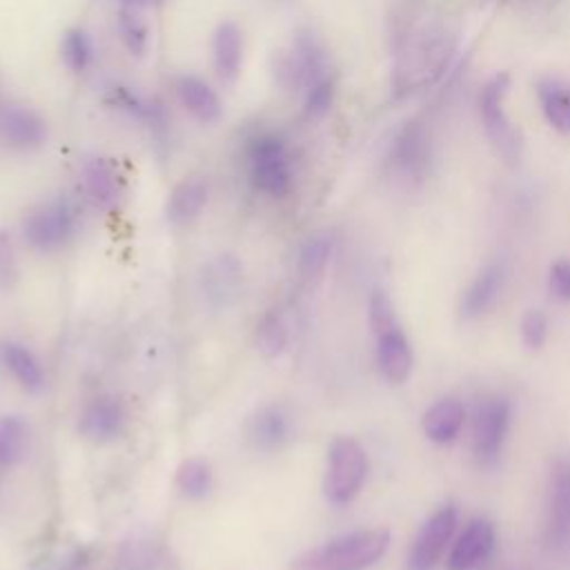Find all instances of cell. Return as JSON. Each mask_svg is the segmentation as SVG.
I'll use <instances>...</instances> for the list:
<instances>
[{"mask_svg":"<svg viewBox=\"0 0 570 570\" xmlns=\"http://www.w3.org/2000/svg\"><path fill=\"white\" fill-rule=\"evenodd\" d=\"M456 27L448 16L434 9L412 13L396 38V94L410 96L432 87L450 67L456 51Z\"/></svg>","mask_w":570,"mask_h":570,"instance_id":"6da1fadb","label":"cell"},{"mask_svg":"<svg viewBox=\"0 0 570 570\" xmlns=\"http://www.w3.org/2000/svg\"><path fill=\"white\" fill-rule=\"evenodd\" d=\"M390 546V530L367 528L338 534L292 559V570H365Z\"/></svg>","mask_w":570,"mask_h":570,"instance_id":"7a4b0ae2","label":"cell"},{"mask_svg":"<svg viewBox=\"0 0 570 570\" xmlns=\"http://www.w3.org/2000/svg\"><path fill=\"white\" fill-rule=\"evenodd\" d=\"M247 176L256 191L269 198H283L292 187V163L285 140L278 134L261 131L245 147Z\"/></svg>","mask_w":570,"mask_h":570,"instance_id":"3957f363","label":"cell"},{"mask_svg":"<svg viewBox=\"0 0 570 570\" xmlns=\"http://www.w3.org/2000/svg\"><path fill=\"white\" fill-rule=\"evenodd\" d=\"M370 461L358 439L341 434L327 448L323 494L332 505L350 503L367 479Z\"/></svg>","mask_w":570,"mask_h":570,"instance_id":"277c9868","label":"cell"},{"mask_svg":"<svg viewBox=\"0 0 570 570\" xmlns=\"http://www.w3.org/2000/svg\"><path fill=\"white\" fill-rule=\"evenodd\" d=\"M510 91V76L508 73H497L492 76L485 87L481 89L479 96V114L483 122V131L494 147V151L510 165L519 163L521 156V134L512 125L508 109H505V98Z\"/></svg>","mask_w":570,"mask_h":570,"instance_id":"5b68a950","label":"cell"},{"mask_svg":"<svg viewBox=\"0 0 570 570\" xmlns=\"http://www.w3.org/2000/svg\"><path fill=\"white\" fill-rule=\"evenodd\" d=\"M276 80L285 89H307L316 80L330 76V62L323 42L309 29L298 31L289 49L276 62Z\"/></svg>","mask_w":570,"mask_h":570,"instance_id":"8992f818","label":"cell"},{"mask_svg":"<svg viewBox=\"0 0 570 570\" xmlns=\"http://www.w3.org/2000/svg\"><path fill=\"white\" fill-rule=\"evenodd\" d=\"M76 232V209L67 198H53L33 207L22 220V238L36 252L65 247Z\"/></svg>","mask_w":570,"mask_h":570,"instance_id":"52a82bcc","label":"cell"},{"mask_svg":"<svg viewBox=\"0 0 570 570\" xmlns=\"http://www.w3.org/2000/svg\"><path fill=\"white\" fill-rule=\"evenodd\" d=\"M456 528V508L443 505L432 512L425 523L419 528L410 552H407V570H432L445 546L450 543Z\"/></svg>","mask_w":570,"mask_h":570,"instance_id":"ba28073f","label":"cell"},{"mask_svg":"<svg viewBox=\"0 0 570 570\" xmlns=\"http://www.w3.org/2000/svg\"><path fill=\"white\" fill-rule=\"evenodd\" d=\"M510 423V407L503 399H483L474 407L472 450L476 459L490 461L499 454Z\"/></svg>","mask_w":570,"mask_h":570,"instance_id":"9c48e42d","label":"cell"},{"mask_svg":"<svg viewBox=\"0 0 570 570\" xmlns=\"http://www.w3.org/2000/svg\"><path fill=\"white\" fill-rule=\"evenodd\" d=\"M432 163V138L423 122L410 120L392 145V165L407 180L425 178Z\"/></svg>","mask_w":570,"mask_h":570,"instance_id":"30bf717a","label":"cell"},{"mask_svg":"<svg viewBox=\"0 0 570 570\" xmlns=\"http://www.w3.org/2000/svg\"><path fill=\"white\" fill-rule=\"evenodd\" d=\"M247 441L258 452L283 450L294 434V419L285 403H265L247 421Z\"/></svg>","mask_w":570,"mask_h":570,"instance_id":"8fae6325","label":"cell"},{"mask_svg":"<svg viewBox=\"0 0 570 570\" xmlns=\"http://www.w3.org/2000/svg\"><path fill=\"white\" fill-rule=\"evenodd\" d=\"M127 423V410L118 396L102 394L91 399L78 416V432L91 443H109L118 439Z\"/></svg>","mask_w":570,"mask_h":570,"instance_id":"7c38bea8","label":"cell"},{"mask_svg":"<svg viewBox=\"0 0 570 570\" xmlns=\"http://www.w3.org/2000/svg\"><path fill=\"white\" fill-rule=\"evenodd\" d=\"M240 283L243 265L229 254L212 258L200 274V292L212 309L229 307L240 292Z\"/></svg>","mask_w":570,"mask_h":570,"instance_id":"4fadbf2b","label":"cell"},{"mask_svg":"<svg viewBox=\"0 0 570 570\" xmlns=\"http://www.w3.org/2000/svg\"><path fill=\"white\" fill-rule=\"evenodd\" d=\"M0 140L11 149L31 151L47 140L45 118L24 105L0 107Z\"/></svg>","mask_w":570,"mask_h":570,"instance_id":"5bb4252c","label":"cell"},{"mask_svg":"<svg viewBox=\"0 0 570 570\" xmlns=\"http://www.w3.org/2000/svg\"><path fill=\"white\" fill-rule=\"evenodd\" d=\"M82 187L87 198L100 209H114L125 191L118 167L102 156H94L82 165Z\"/></svg>","mask_w":570,"mask_h":570,"instance_id":"9a60e30c","label":"cell"},{"mask_svg":"<svg viewBox=\"0 0 570 570\" xmlns=\"http://www.w3.org/2000/svg\"><path fill=\"white\" fill-rule=\"evenodd\" d=\"M494 546V528L485 519H472L461 537L452 543L445 559L448 570H472L479 566Z\"/></svg>","mask_w":570,"mask_h":570,"instance_id":"2e32d148","label":"cell"},{"mask_svg":"<svg viewBox=\"0 0 570 570\" xmlns=\"http://www.w3.org/2000/svg\"><path fill=\"white\" fill-rule=\"evenodd\" d=\"M376 336V363L383 379L392 385L403 383L412 372V347L401 325L390 327Z\"/></svg>","mask_w":570,"mask_h":570,"instance_id":"e0dca14e","label":"cell"},{"mask_svg":"<svg viewBox=\"0 0 570 570\" xmlns=\"http://www.w3.org/2000/svg\"><path fill=\"white\" fill-rule=\"evenodd\" d=\"M176 96L178 102L185 107V111L196 118L203 125L216 122L223 114V102L218 94L212 89V85L198 76L183 73L176 78Z\"/></svg>","mask_w":570,"mask_h":570,"instance_id":"ac0fdd59","label":"cell"},{"mask_svg":"<svg viewBox=\"0 0 570 570\" xmlns=\"http://www.w3.org/2000/svg\"><path fill=\"white\" fill-rule=\"evenodd\" d=\"M245 53L243 31L236 22L225 20L212 36V62L223 80H234L240 73Z\"/></svg>","mask_w":570,"mask_h":570,"instance_id":"d6986e66","label":"cell"},{"mask_svg":"<svg viewBox=\"0 0 570 570\" xmlns=\"http://www.w3.org/2000/svg\"><path fill=\"white\" fill-rule=\"evenodd\" d=\"M209 198V185L200 176L183 178L167 198V218L174 225H189L200 216Z\"/></svg>","mask_w":570,"mask_h":570,"instance_id":"ffe728a7","label":"cell"},{"mask_svg":"<svg viewBox=\"0 0 570 570\" xmlns=\"http://www.w3.org/2000/svg\"><path fill=\"white\" fill-rule=\"evenodd\" d=\"M570 534V468L557 463L550 479L548 508V541L563 543Z\"/></svg>","mask_w":570,"mask_h":570,"instance_id":"44dd1931","label":"cell"},{"mask_svg":"<svg viewBox=\"0 0 570 570\" xmlns=\"http://www.w3.org/2000/svg\"><path fill=\"white\" fill-rule=\"evenodd\" d=\"M0 363L16 379V383L27 392H40L45 387V370L38 356L18 341H7L0 345Z\"/></svg>","mask_w":570,"mask_h":570,"instance_id":"7402d4cb","label":"cell"},{"mask_svg":"<svg viewBox=\"0 0 570 570\" xmlns=\"http://www.w3.org/2000/svg\"><path fill=\"white\" fill-rule=\"evenodd\" d=\"M465 421V410L456 399H441L425 410L421 419L423 434L434 443H450L459 436Z\"/></svg>","mask_w":570,"mask_h":570,"instance_id":"603a6c76","label":"cell"},{"mask_svg":"<svg viewBox=\"0 0 570 570\" xmlns=\"http://www.w3.org/2000/svg\"><path fill=\"white\" fill-rule=\"evenodd\" d=\"M541 111L552 129L570 134V87L559 78H541L537 82Z\"/></svg>","mask_w":570,"mask_h":570,"instance_id":"cb8c5ba5","label":"cell"},{"mask_svg":"<svg viewBox=\"0 0 570 570\" xmlns=\"http://www.w3.org/2000/svg\"><path fill=\"white\" fill-rule=\"evenodd\" d=\"M503 283V269L501 265H488L481 269V274L472 281V285L463 292L459 312L463 318H474L488 309V305L494 301Z\"/></svg>","mask_w":570,"mask_h":570,"instance_id":"d4e9b609","label":"cell"},{"mask_svg":"<svg viewBox=\"0 0 570 570\" xmlns=\"http://www.w3.org/2000/svg\"><path fill=\"white\" fill-rule=\"evenodd\" d=\"M332 249H334V240L325 232H318L303 243V247L298 252V263H296L301 283L314 285L321 281V276L330 263Z\"/></svg>","mask_w":570,"mask_h":570,"instance_id":"484cf974","label":"cell"},{"mask_svg":"<svg viewBox=\"0 0 570 570\" xmlns=\"http://www.w3.org/2000/svg\"><path fill=\"white\" fill-rule=\"evenodd\" d=\"M176 488L189 501H200L214 490L212 463L203 456H189L178 465Z\"/></svg>","mask_w":570,"mask_h":570,"instance_id":"4316f807","label":"cell"},{"mask_svg":"<svg viewBox=\"0 0 570 570\" xmlns=\"http://www.w3.org/2000/svg\"><path fill=\"white\" fill-rule=\"evenodd\" d=\"M29 450V425L20 416L0 419V470L16 468Z\"/></svg>","mask_w":570,"mask_h":570,"instance_id":"83f0119b","label":"cell"},{"mask_svg":"<svg viewBox=\"0 0 570 570\" xmlns=\"http://www.w3.org/2000/svg\"><path fill=\"white\" fill-rule=\"evenodd\" d=\"M287 341H289L287 323H285L281 312L272 309L269 314L263 316V321L258 325V332H256L258 352L263 356H267V358H274V356H278L287 347Z\"/></svg>","mask_w":570,"mask_h":570,"instance_id":"f1b7e54d","label":"cell"},{"mask_svg":"<svg viewBox=\"0 0 570 570\" xmlns=\"http://www.w3.org/2000/svg\"><path fill=\"white\" fill-rule=\"evenodd\" d=\"M60 53L73 73H82L94 60V42L82 29H67L60 42Z\"/></svg>","mask_w":570,"mask_h":570,"instance_id":"f546056e","label":"cell"},{"mask_svg":"<svg viewBox=\"0 0 570 570\" xmlns=\"http://www.w3.org/2000/svg\"><path fill=\"white\" fill-rule=\"evenodd\" d=\"M118 31H120L122 45L127 47V51H129L131 56L140 58V56L147 51V45H149V29H147V24L142 22V18L138 16L136 9H127V7L120 9V16H118Z\"/></svg>","mask_w":570,"mask_h":570,"instance_id":"4dcf8cb0","label":"cell"},{"mask_svg":"<svg viewBox=\"0 0 570 570\" xmlns=\"http://www.w3.org/2000/svg\"><path fill=\"white\" fill-rule=\"evenodd\" d=\"M334 98H336V80H334L332 73L316 80L314 85H309L303 91V114H305V118H309V120L323 118L332 109Z\"/></svg>","mask_w":570,"mask_h":570,"instance_id":"1f68e13d","label":"cell"},{"mask_svg":"<svg viewBox=\"0 0 570 570\" xmlns=\"http://www.w3.org/2000/svg\"><path fill=\"white\" fill-rule=\"evenodd\" d=\"M367 316H370V327H372L374 334H381V332L399 325L394 305H392V301L387 298L385 292H372Z\"/></svg>","mask_w":570,"mask_h":570,"instance_id":"d6a6232c","label":"cell"},{"mask_svg":"<svg viewBox=\"0 0 570 570\" xmlns=\"http://www.w3.org/2000/svg\"><path fill=\"white\" fill-rule=\"evenodd\" d=\"M548 336V321L541 312L532 309L521 321V341L530 352H537Z\"/></svg>","mask_w":570,"mask_h":570,"instance_id":"836d02e7","label":"cell"},{"mask_svg":"<svg viewBox=\"0 0 570 570\" xmlns=\"http://www.w3.org/2000/svg\"><path fill=\"white\" fill-rule=\"evenodd\" d=\"M18 281V261L11 240L0 234V287H13Z\"/></svg>","mask_w":570,"mask_h":570,"instance_id":"e575fe53","label":"cell"},{"mask_svg":"<svg viewBox=\"0 0 570 570\" xmlns=\"http://www.w3.org/2000/svg\"><path fill=\"white\" fill-rule=\"evenodd\" d=\"M548 287L557 301H570V261H557L550 267Z\"/></svg>","mask_w":570,"mask_h":570,"instance_id":"d590c367","label":"cell"},{"mask_svg":"<svg viewBox=\"0 0 570 570\" xmlns=\"http://www.w3.org/2000/svg\"><path fill=\"white\" fill-rule=\"evenodd\" d=\"M40 570H78L76 559H49L40 563Z\"/></svg>","mask_w":570,"mask_h":570,"instance_id":"8d00e7d4","label":"cell"},{"mask_svg":"<svg viewBox=\"0 0 570 570\" xmlns=\"http://www.w3.org/2000/svg\"><path fill=\"white\" fill-rule=\"evenodd\" d=\"M156 2H160V0H120V4L122 7H127V9H145V7H151V4H156Z\"/></svg>","mask_w":570,"mask_h":570,"instance_id":"74e56055","label":"cell"},{"mask_svg":"<svg viewBox=\"0 0 570 570\" xmlns=\"http://www.w3.org/2000/svg\"><path fill=\"white\" fill-rule=\"evenodd\" d=\"M0 107H2V98H0Z\"/></svg>","mask_w":570,"mask_h":570,"instance_id":"f35d334b","label":"cell"}]
</instances>
